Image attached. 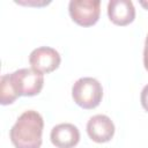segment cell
<instances>
[{
	"instance_id": "6da1fadb",
	"label": "cell",
	"mask_w": 148,
	"mask_h": 148,
	"mask_svg": "<svg viewBox=\"0 0 148 148\" xmlns=\"http://www.w3.org/2000/svg\"><path fill=\"white\" fill-rule=\"evenodd\" d=\"M44 120L35 110L24 111L12 126L9 138L15 148H40Z\"/></svg>"
},
{
	"instance_id": "7a4b0ae2",
	"label": "cell",
	"mask_w": 148,
	"mask_h": 148,
	"mask_svg": "<svg viewBox=\"0 0 148 148\" xmlns=\"http://www.w3.org/2000/svg\"><path fill=\"white\" fill-rule=\"evenodd\" d=\"M72 97L82 109H95L103 97V88L98 80L86 76L75 81L72 87Z\"/></svg>"
},
{
	"instance_id": "3957f363",
	"label": "cell",
	"mask_w": 148,
	"mask_h": 148,
	"mask_svg": "<svg viewBox=\"0 0 148 148\" xmlns=\"http://www.w3.org/2000/svg\"><path fill=\"white\" fill-rule=\"evenodd\" d=\"M8 79L17 96H36L44 86V74L32 68H20L8 74Z\"/></svg>"
},
{
	"instance_id": "277c9868",
	"label": "cell",
	"mask_w": 148,
	"mask_h": 148,
	"mask_svg": "<svg viewBox=\"0 0 148 148\" xmlns=\"http://www.w3.org/2000/svg\"><path fill=\"white\" fill-rule=\"evenodd\" d=\"M68 12L72 20L81 27L94 25L101 14L99 0H71Z\"/></svg>"
},
{
	"instance_id": "5b68a950",
	"label": "cell",
	"mask_w": 148,
	"mask_h": 148,
	"mask_svg": "<svg viewBox=\"0 0 148 148\" xmlns=\"http://www.w3.org/2000/svg\"><path fill=\"white\" fill-rule=\"evenodd\" d=\"M60 61L61 58L59 52L50 46L37 47L29 56V64L31 65V68L42 74L56 71L59 67Z\"/></svg>"
},
{
	"instance_id": "8992f818",
	"label": "cell",
	"mask_w": 148,
	"mask_h": 148,
	"mask_svg": "<svg viewBox=\"0 0 148 148\" xmlns=\"http://www.w3.org/2000/svg\"><path fill=\"white\" fill-rule=\"evenodd\" d=\"M87 133L89 138L97 142L104 143L110 141L114 134V124L105 114H95L87 123Z\"/></svg>"
},
{
	"instance_id": "52a82bcc",
	"label": "cell",
	"mask_w": 148,
	"mask_h": 148,
	"mask_svg": "<svg viewBox=\"0 0 148 148\" xmlns=\"http://www.w3.org/2000/svg\"><path fill=\"white\" fill-rule=\"evenodd\" d=\"M50 140L57 148H74L80 141V131L71 123H61L51 130Z\"/></svg>"
},
{
	"instance_id": "ba28073f",
	"label": "cell",
	"mask_w": 148,
	"mask_h": 148,
	"mask_svg": "<svg viewBox=\"0 0 148 148\" xmlns=\"http://www.w3.org/2000/svg\"><path fill=\"white\" fill-rule=\"evenodd\" d=\"M108 16L117 25H127L135 18V8L131 0H110L108 2Z\"/></svg>"
},
{
	"instance_id": "9c48e42d",
	"label": "cell",
	"mask_w": 148,
	"mask_h": 148,
	"mask_svg": "<svg viewBox=\"0 0 148 148\" xmlns=\"http://www.w3.org/2000/svg\"><path fill=\"white\" fill-rule=\"evenodd\" d=\"M17 97H18L17 94L14 91L9 82L8 74L2 75L0 79V103L2 105H8L14 103Z\"/></svg>"
},
{
	"instance_id": "30bf717a",
	"label": "cell",
	"mask_w": 148,
	"mask_h": 148,
	"mask_svg": "<svg viewBox=\"0 0 148 148\" xmlns=\"http://www.w3.org/2000/svg\"><path fill=\"white\" fill-rule=\"evenodd\" d=\"M140 101H141L142 108L148 112V84H146V86L142 88L141 95H140Z\"/></svg>"
},
{
	"instance_id": "8fae6325",
	"label": "cell",
	"mask_w": 148,
	"mask_h": 148,
	"mask_svg": "<svg viewBox=\"0 0 148 148\" xmlns=\"http://www.w3.org/2000/svg\"><path fill=\"white\" fill-rule=\"evenodd\" d=\"M16 3H21V5H28V6H37V7H40V6H45V5H49L51 1H38V2H36V1H22V0H20V1H15Z\"/></svg>"
},
{
	"instance_id": "7c38bea8",
	"label": "cell",
	"mask_w": 148,
	"mask_h": 148,
	"mask_svg": "<svg viewBox=\"0 0 148 148\" xmlns=\"http://www.w3.org/2000/svg\"><path fill=\"white\" fill-rule=\"evenodd\" d=\"M143 65L145 68L148 71V35L145 40V49H143Z\"/></svg>"
},
{
	"instance_id": "4fadbf2b",
	"label": "cell",
	"mask_w": 148,
	"mask_h": 148,
	"mask_svg": "<svg viewBox=\"0 0 148 148\" xmlns=\"http://www.w3.org/2000/svg\"><path fill=\"white\" fill-rule=\"evenodd\" d=\"M140 5L142 7H145L146 9H148V1H145V0H140Z\"/></svg>"
}]
</instances>
